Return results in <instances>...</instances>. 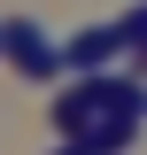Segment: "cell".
Here are the masks:
<instances>
[{
  "label": "cell",
  "mask_w": 147,
  "mask_h": 155,
  "mask_svg": "<svg viewBox=\"0 0 147 155\" xmlns=\"http://www.w3.org/2000/svg\"><path fill=\"white\" fill-rule=\"evenodd\" d=\"M0 31H8V62H16L23 78H54V70H70V54H62L54 39L39 31L31 16H16V23H0Z\"/></svg>",
  "instance_id": "cell-2"
},
{
  "label": "cell",
  "mask_w": 147,
  "mask_h": 155,
  "mask_svg": "<svg viewBox=\"0 0 147 155\" xmlns=\"http://www.w3.org/2000/svg\"><path fill=\"white\" fill-rule=\"evenodd\" d=\"M139 54H147V47H139Z\"/></svg>",
  "instance_id": "cell-7"
},
{
  "label": "cell",
  "mask_w": 147,
  "mask_h": 155,
  "mask_svg": "<svg viewBox=\"0 0 147 155\" xmlns=\"http://www.w3.org/2000/svg\"><path fill=\"white\" fill-rule=\"evenodd\" d=\"M0 54H8V31H0Z\"/></svg>",
  "instance_id": "cell-6"
},
{
  "label": "cell",
  "mask_w": 147,
  "mask_h": 155,
  "mask_svg": "<svg viewBox=\"0 0 147 155\" xmlns=\"http://www.w3.org/2000/svg\"><path fill=\"white\" fill-rule=\"evenodd\" d=\"M124 47H132V39H124V23H85L77 39H62V54H70V70H77V78H85V70H109Z\"/></svg>",
  "instance_id": "cell-3"
},
{
  "label": "cell",
  "mask_w": 147,
  "mask_h": 155,
  "mask_svg": "<svg viewBox=\"0 0 147 155\" xmlns=\"http://www.w3.org/2000/svg\"><path fill=\"white\" fill-rule=\"evenodd\" d=\"M54 155H93V147H85V140H70V147H54Z\"/></svg>",
  "instance_id": "cell-5"
},
{
  "label": "cell",
  "mask_w": 147,
  "mask_h": 155,
  "mask_svg": "<svg viewBox=\"0 0 147 155\" xmlns=\"http://www.w3.org/2000/svg\"><path fill=\"white\" fill-rule=\"evenodd\" d=\"M116 23H124V39H132V54H139V47H147V0H139V8H124Z\"/></svg>",
  "instance_id": "cell-4"
},
{
  "label": "cell",
  "mask_w": 147,
  "mask_h": 155,
  "mask_svg": "<svg viewBox=\"0 0 147 155\" xmlns=\"http://www.w3.org/2000/svg\"><path fill=\"white\" fill-rule=\"evenodd\" d=\"M54 116H62V132H70V140H93L109 116H147V85L109 78V70H85L70 93L54 101Z\"/></svg>",
  "instance_id": "cell-1"
}]
</instances>
